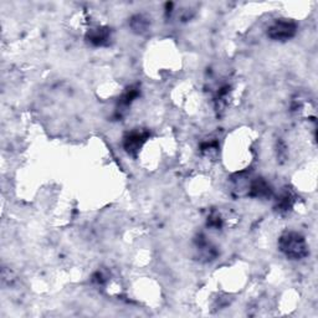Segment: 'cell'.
<instances>
[{"label": "cell", "mask_w": 318, "mask_h": 318, "mask_svg": "<svg viewBox=\"0 0 318 318\" xmlns=\"http://www.w3.org/2000/svg\"><path fill=\"white\" fill-rule=\"evenodd\" d=\"M280 248L287 258L302 259L307 255L306 241L300 234L286 233L280 239Z\"/></svg>", "instance_id": "cell-1"}, {"label": "cell", "mask_w": 318, "mask_h": 318, "mask_svg": "<svg viewBox=\"0 0 318 318\" xmlns=\"http://www.w3.org/2000/svg\"><path fill=\"white\" fill-rule=\"evenodd\" d=\"M296 34V24L287 19H280L269 27L267 35L276 41H285Z\"/></svg>", "instance_id": "cell-2"}, {"label": "cell", "mask_w": 318, "mask_h": 318, "mask_svg": "<svg viewBox=\"0 0 318 318\" xmlns=\"http://www.w3.org/2000/svg\"><path fill=\"white\" fill-rule=\"evenodd\" d=\"M147 136H148V134L144 133V132H138V131L132 132V133L126 138L124 147H126V149L129 152V153H133V152L138 151V149L141 148L143 142L146 141Z\"/></svg>", "instance_id": "cell-3"}, {"label": "cell", "mask_w": 318, "mask_h": 318, "mask_svg": "<svg viewBox=\"0 0 318 318\" xmlns=\"http://www.w3.org/2000/svg\"><path fill=\"white\" fill-rule=\"evenodd\" d=\"M108 37L109 32L107 31V29H102V27L91 30V31L88 32V40H90V42H92L93 45H96V46H101V45L105 44L107 40H108Z\"/></svg>", "instance_id": "cell-4"}, {"label": "cell", "mask_w": 318, "mask_h": 318, "mask_svg": "<svg viewBox=\"0 0 318 318\" xmlns=\"http://www.w3.org/2000/svg\"><path fill=\"white\" fill-rule=\"evenodd\" d=\"M250 190H251L250 194L253 195V197H256V198L267 197V195H270V192H271V189H270V185L267 184L265 180H263V179H260V180L258 179L256 182H254L253 185H251Z\"/></svg>", "instance_id": "cell-5"}, {"label": "cell", "mask_w": 318, "mask_h": 318, "mask_svg": "<svg viewBox=\"0 0 318 318\" xmlns=\"http://www.w3.org/2000/svg\"><path fill=\"white\" fill-rule=\"evenodd\" d=\"M146 26H147L146 19H144L143 16H141V15H137V16H134L133 19H132V27H133L134 30L143 31V30L146 29Z\"/></svg>", "instance_id": "cell-6"}]
</instances>
